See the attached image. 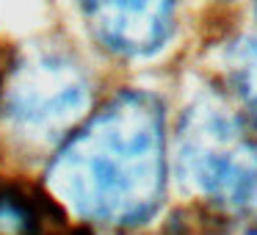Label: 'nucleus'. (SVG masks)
<instances>
[{
  "instance_id": "nucleus-3",
  "label": "nucleus",
  "mask_w": 257,
  "mask_h": 235,
  "mask_svg": "<svg viewBox=\"0 0 257 235\" xmlns=\"http://www.w3.org/2000/svg\"><path fill=\"white\" fill-rule=\"evenodd\" d=\"M89 80L75 61L42 53L23 61L6 83V119L17 133L36 141L61 136L83 116Z\"/></svg>"
},
{
  "instance_id": "nucleus-1",
  "label": "nucleus",
  "mask_w": 257,
  "mask_h": 235,
  "mask_svg": "<svg viewBox=\"0 0 257 235\" xmlns=\"http://www.w3.org/2000/svg\"><path fill=\"white\" fill-rule=\"evenodd\" d=\"M50 188L78 216L136 227L155 216L166 185L163 108L147 91H122L58 150Z\"/></svg>"
},
{
  "instance_id": "nucleus-6",
  "label": "nucleus",
  "mask_w": 257,
  "mask_h": 235,
  "mask_svg": "<svg viewBox=\"0 0 257 235\" xmlns=\"http://www.w3.org/2000/svg\"><path fill=\"white\" fill-rule=\"evenodd\" d=\"M251 235H257V229H254V232H251Z\"/></svg>"
},
{
  "instance_id": "nucleus-5",
  "label": "nucleus",
  "mask_w": 257,
  "mask_h": 235,
  "mask_svg": "<svg viewBox=\"0 0 257 235\" xmlns=\"http://www.w3.org/2000/svg\"><path fill=\"white\" fill-rule=\"evenodd\" d=\"M229 69L243 102L257 119V34L240 39L229 53Z\"/></svg>"
},
{
  "instance_id": "nucleus-4",
  "label": "nucleus",
  "mask_w": 257,
  "mask_h": 235,
  "mask_svg": "<svg viewBox=\"0 0 257 235\" xmlns=\"http://www.w3.org/2000/svg\"><path fill=\"white\" fill-rule=\"evenodd\" d=\"M94 39L124 58H147L172 34L174 0H83Z\"/></svg>"
},
{
  "instance_id": "nucleus-2",
  "label": "nucleus",
  "mask_w": 257,
  "mask_h": 235,
  "mask_svg": "<svg viewBox=\"0 0 257 235\" xmlns=\"http://www.w3.org/2000/svg\"><path fill=\"white\" fill-rule=\"evenodd\" d=\"M180 180L235 213L257 210V141L224 105L202 100L180 125Z\"/></svg>"
}]
</instances>
